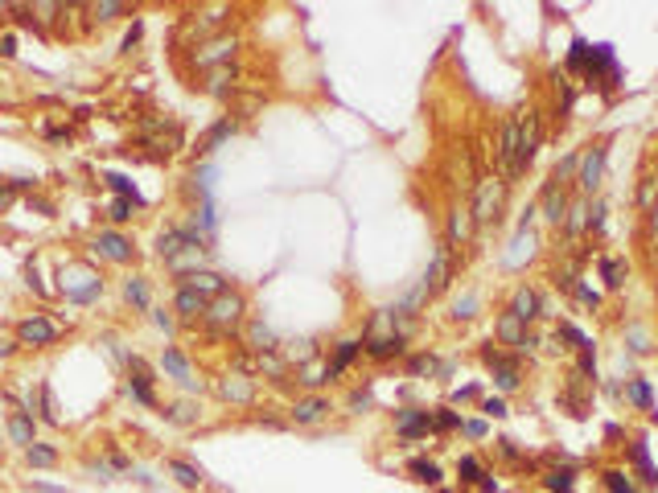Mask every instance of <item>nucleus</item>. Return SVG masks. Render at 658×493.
<instances>
[{
  "mask_svg": "<svg viewBox=\"0 0 658 493\" xmlns=\"http://www.w3.org/2000/svg\"><path fill=\"white\" fill-rule=\"evenodd\" d=\"M239 317H243V296H235V292H218V300L206 305V321H210L214 329L239 325Z\"/></svg>",
  "mask_w": 658,
  "mask_h": 493,
  "instance_id": "1",
  "label": "nucleus"
},
{
  "mask_svg": "<svg viewBox=\"0 0 658 493\" xmlns=\"http://www.w3.org/2000/svg\"><path fill=\"white\" fill-rule=\"evenodd\" d=\"M498 206H502V181H494V177L477 181V197H473V210H469L473 222H490Z\"/></svg>",
  "mask_w": 658,
  "mask_h": 493,
  "instance_id": "2",
  "label": "nucleus"
},
{
  "mask_svg": "<svg viewBox=\"0 0 658 493\" xmlns=\"http://www.w3.org/2000/svg\"><path fill=\"white\" fill-rule=\"evenodd\" d=\"M518 123L522 119L510 116L502 123V140H498V161L506 169V177H518Z\"/></svg>",
  "mask_w": 658,
  "mask_h": 493,
  "instance_id": "3",
  "label": "nucleus"
},
{
  "mask_svg": "<svg viewBox=\"0 0 658 493\" xmlns=\"http://www.w3.org/2000/svg\"><path fill=\"white\" fill-rule=\"evenodd\" d=\"M54 337H58V325L49 317H25L17 325V341L21 346H49Z\"/></svg>",
  "mask_w": 658,
  "mask_h": 493,
  "instance_id": "4",
  "label": "nucleus"
},
{
  "mask_svg": "<svg viewBox=\"0 0 658 493\" xmlns=\"http://www.w3.org/2000/svg\"><path fill=\"white\" fill-rule=\"evenodd\" d=\"M535 152H539V116L527 111V119L518 123V173L535 161Z\"/></svg>",
  "mask_w": 658,
  "mask_h": 493,
  "instance_id": "5",
  "label": "nucleus"
},
{
  "mask_svg": "<svg viewBox=\"0 0 658 493\" xmlns=\"http://www.w3.org/2000/svg\"><path fill=\"white\" fill-rule=\"evenodd\" d=\"M395 427H400V436H407V440H420V436H428V427H432V415L403 407V411H395Z\"/></svg>",
  "mask_w": 658,
  "mask_h": 493,
  "instance_id": "6",
  "label": "nucleus"
},
{
  "mask_svg": "<svg viewBox=\"0 0 658 493\" xmlns=\"http://www.w3.org/2000/svg\"><path fill=\"white\" fill-rule=\"evenodd\" d=\"M95 251L107 255V259H116V263H124V259H132V243L124 235H116V231H103V235L95 238Z\"/></svg>",
  "mask_w": 658,
  "mask_h": 493,
  "instance_id": "7",
  "label": "nucleus"
},
{
  "mask_svg": "<svg viewBox=\"0 0 658 493\" xmlns=\"http://www.w3.org/2000/svg\"><path fill=\"white\" fill-rule=\"evenodd\" d=\"M481 358H486L494 370H498V387H502V391H515V387H518V366H515V362H510V358H502L498 350H490V346H486V353H481Z\"/></svg>",
  "mask_w": 658,
  "mask_h": 493,
  "instance_id": "8",
  "label": "nucleus"
},
{
  "mask_svg": "<svg viewBox=\"0 0 658 493\" xmlns=\"http://www.w3.org/2000/svg\"><path fill=\"white\" fill-rule=\"evenodd\" d=\"M601 169H605V148H588L585 161H580V185L597 189L601 185Z\"/></svg>",
  "mask_w": 658,
  "mask_h": 493,
  "instance_id": "9",
  "label": "nucleus"
},
{
  "mask_svg": "<svg viewBox=\"0 0 658 493\" xmlns=\"http://www.w3.org/2000/svg\"><path fill=\"white\" fill-rule=\"evenodd\" d=\"M181 280H186V288L202 292V296H218V292H227L222 276H214V272H189V276H181Z\"/></svg>",
  "mask_w": 658,
  "mask_h": 493,
  "instance_id": "10",
  "label": "nucleus"
},
{
  "mask_svg": "<svg viewBox=\"0 0 658 493\" xmlns=\"http://www.w3.org/2000/svg\"><path fill=\"white\" fill-rule=\"evenodd\" d=\"M498 337H502L506 346H518V350H527V346H531V337L522 333V321H518L515 312H506V317L498 321Z\"/></svg>",
  "mask_w": 658,
  "mask_h": 493,
  "instance_id": "11",
  "label": "nucleus"
},
{
  "mask_svg": "<svg viewBox=\"0 0 658 493\" xmlns=\"http://www.w3.org/2000/svg\"><path fill=\"white\" fill-rule=\"evenodd\" d=\"M231 49H235V42H231V37H218V42H210V46L193 49V62H198V66H214V62L231 58Z\"/></svg>",
  "mask_w": 658,
  "mask_h": 493,
  "instance_id": "12",
  "label": "nucleus"
},
{
  "mask_svg": "<svg viewBox=\"0 0 658 493\" xmlns=\"http://www.w3.org/2000/svg\"><path fill=\"white\" fill-rule=\"evenodd\" d=\"M510 312H515L522 325H527V321H535V317H539V296H535L531 288H518V292H515V305H510Z\"/></svg>",
  "mask_w": 658,
  "mask_h": 493,
  "instance_id": "13",
  "label": "nucleus"
},
{
  "mask_svg": "<svg viewBox=\"0 0 658 493\" xmlns=\"http://www.w3.org/2000/svg\"><path fill=\"white\" fill-rule=\"evenodd\" d=\"M8 436H13V444H33V415L29 411H17L13 420H8Z\"/></svg>",
  "mask_w": 658,
  "mask_h": 493,
  "instance_id": "14",
  "label": "nucleus"
},
{
  "mask_svg": "<svg viewBox=\"0 0 658 493\" xmlns=\"http://www.w3.org/2000/svg\"><path fill=\"white\" fill-rule=\"evenodd\" d=\"M354 358H358V341H342V346H337V353H333V362L325 366V382H329V378H337V375H342V370L350 366Z\"/></svg>",
  "mask_w": 658,
  "mask_h": 493,
  "instance_id": "15",
  "label": "nucleus"
},
{
  "mask_svg": "<svg viewBox=\"0 0 658 493\" xmlns=\"http://www.w3.org/2000/svg\"><path fill=\"white\" fill-rule=\"evenodd\" d=\"M325 411H329L325 399H301L297 407H292V420H297V423H317Z\"/></svg>",
  "mask_w": 658,
  "mask_h": 493,
  "instance_id": "16",
  "label": "nucleus"
},
{
  "mask_svg": "<svg viewBox=\"0 0 658 493\" xmlns=\"http://www.w3.org/2000/svg\"><path fill=\"white\" fill-rule=\"evenodd\" d=\"M177 312H181V317H202V312H206V296L193 292V288H181V292H177Z\"/></svg>",
  "mask_w": 658,
  "mask_h": 493,
  "instance_id": "17",
  "label": "nucleus"
},
{
  "mask_svg": "<svg viewBox=\"0 0 658 493\" xmlns=\"http://www.w3.org/2000/svg\"><path fill=\"white\" fill-rule=\"evenodd\" d=\"M169 473H173L186 489H198V485L206 481V477H202V469H198V465H189V461H169Z\"/></svg>",
  "mask_w": 658,
  "mask_h": 493,
  "instance_id": "18",
  "label": "nucleus"
},
{
  "mask_svg": "<svg viewBox=\"0 0 658 493\" xmlns=\"http://www.w3.org/2000/svg\"><path fill=\"white\" fill-rule=\"evenodd\" d=\"M400 350H403L400 333H391V337H371V341H366V353H371V358H391V353H400Z\"/></svg>",
  "mask_w": 658,
  "mask_h": 493,
  "instance_id": "19",
  "label": "nucleus"
},
{
  "mask_svg": "<svg viewBox=\"0 0 658 493\" xmlns=\"http://www.w3.org/2000/svg\"><path fill=\"white\" fill-rule=\"evenodd\" d=\"M473 231V214L469 210H453V218H448V238L453 243H465Z\"/></svg>",
  "mask_w": 658,
  "mask_h": 493,
  "instance_id": "20",
  "label": "nucleus"
},
{
  "mask_svg": "<svg viewBox=\"0 0 658 493\" xmlns=\"http://www.w3.org/2000/svg\"><path fill=\"white\" fill-rule=\"evenodd\" d=\"M164 370H169L173 378H181L186 387H193V375H189V362H186V358H181L177 350H164Z\"/></svg>",
  "mask_w": 658,
  "mask_h": 493,
  "instance_id": "21",
  "label": "nucleus"
},
{
  "mask_svg": "<svg viewBox=\"0 0 658 493\" xmlns=\"http://www.w3.org/2000/svg\"><path fill=\"white\" fill-rule=\"evenodd\" d=\"M231 132H235V123H231V119H218V123H214L210 132H206V140H202V148H198V152H214V148H218V144L227 140Z\"/></svg>",
  "mask_w": 658,
  "mask_h": 493,
  "instance_id": "22",
  "label": "nucleus"
},
{
  "mask_svg": "<svg viewBox=\"0 0 658 493\" xmlns=\"http://www.w3.org/2000/svg\"><path fill=\"white\" fill-rule=\"evenodd\" d=\"M25 456H29V465H33V469H49V465L58 461V452H54L49 444H37V440L25 448Z\"/></svg>",
  "mask_w": 658,
  "mask_h": 493,
  "instance_id": "23",
  "label": "nucleus"
},
{
  "mask_svg": "<svg viewBox=\"0 0 658 493\" xmlns=\"http://www.w3.org/2000/svg\"><path fill=\"white\" fill-rule=\"evenodd\" d=\"M626 399L634 403V407H642V411H650V407H654V399H650V387H646L642 378H634V382L626 387Z\"/></svg>",
  "mask_w": 658,
  "mask_h": 493,
  "instance_id": "24",
  "label": "nucleus"
},
{
  "mask_svg": "<svg viewBox=\"0 0 658 493\" xmlns=\"http://www.w3.org/2000/svg\"><path fill=\"white\" fill-rule=\"evenodd\" d=\"M218 391H222L227 399H235V403H247V399H251V382H247V378H227Z\"/></svg>",
  "mask_w": 658,
  "mask_h": 493,
  "instance_id": "25",
  "label": "nucleus"
},
{
  "mask_svg": "<svg viewBox=\"0 0 658 493\" xmlns=\"http://www.w3.org/2000/svg\"><path fill=\"white\" fill-rule=\"evenodd\" d=\"M543 210H547V218H551V222H560V218H564V193H560L556 185L543 193Z\"/></svg>",
  "mask_w": 658,
  "mask_h": 493,
  "instance_id": "26",
  "label": "nucleus"
},
{
  "mask_svg": "<svg viewBox=\"0 0 658 493\" xmlns=\"http://www.w3.org/2000/svg\"><path fill=\"white\" fill-rule=\"evenodd\" d=\"M630 452H634V461H638V469H642V477L654 485V481H658V469L650 465V452H646V444H630Z\"/></svg>",
  "mask_w": 658,
  "mask_h": 493,
  "instance_id": "27",
  "label": "nucleus"
},
{
  "mask_svg": "<svg viewBox=\"0 0 658 493\" xmlns=\"http://www.w3.org/2000/svg\"><path fill=\"white\" fill-rule=\"evenodd\" d=\"M412 477L424 481V485H436V481H441V469H436L432 461H412Z\"/></svg>",
  "mask_w": 658,
  "mask_h": 493,
  "instance_id": "28",
  "label": "nucleus"
},
{
  "mask_svg": "<svg viewBox=\"0 0 658 493\" xmlns=\"http://www.w3.org/2000/svg\"><path fill=\"white\" fill-rule=\"evenodd\" d=\"M588 42H580V37H576V42H572V54H568V66H572V71H588Z\"/></svg>",
  "mask_w": 658,
  "mask_h": 493,
  "instance_id": "29",
  "label": "nucleus"
},
{
  "mask_svg": "<svg viewBox=\"0 0 658 493\" xmlns=\"http://www.w3.org/2000/svg\"><path fill=\"white\" fill-rule=\"evenodd\" d=\"M457 473H461V481H469V485H477V481H486V473H481V465H477L473 456H461V465H457Z\"/></svg>",
  "mask_w": 658,
  "mask_h": 493,
  "instance_id": "30",
  "label": "nucleus"
},
{
  "mask_svg": "<svg viewBox=\"0 0 658 493\" xmlns=\"http://www.w3.org/2000/svg\"><path fill=\"white\" fill-rule=\"evenodd\" d=\"M124 296H128L136 308H144V305H148V288H144V280H128V284H124Z\"/></svg>",
  "mask_w": 658,
  "mask_h": 493,
  "instance_id": "31",
  "label": "nucleus"
},
{
  "mask_svg": "<svg viewBox=\"0 0 658 493\" xmlns=\"http://www.w3.org/2000/svg\"><path fill=\"white\" fill-rule=\"evenodd\" d=\"M107 185L116 189L119 197H132V202H140V197H136V185H132L128 177H119V173H107Z\"/></svg>",
  "mask_w": 658,
  "mask_h": 493,
  "instance_id": "32",
  "label": "nucleus"
},
{
  "mask_svg": "<svg viewBox=\"0 0 658 493\" xmlns=\"http://www.w3.org/2000/svg\"><path fill=\"white\" fill-rule=\"evenodd\" d=\"M547 489L551 493H568L572 489V469H556L551 477H547Z\"/></svg>",
  "mask_w": 658,
  "mask_h": 493,
  "instance_id": "33",
  "label": "nucleus"
},
{
  "mask_svg": "<svg viewBox=\"0 0 658 493\" xmlns=\"http://www.w3.org/2000/svg\"><path fill=\"white\" fill-rule=\"evenodd\" d=\"M605 485H609V493H638L630 481H626V473H605Z\"/></svg>",
  "mask_w": 658,
  "mask_h": 493,
  "instance_id": "34",
  "label": "nucleus"
},
{
  "mask_svg": "<svg viewBox=\"0 0 658 493\" xmlns=\"http://www.w3.org/2000/svg\"><path fill=\"white\" fill-rule=\"evenodd\" d=\"M132 206H140V202H132V197H116V202H112V218H116V222H124V218H132Z\"/></svg>",
  "mask_w": 658,
  "mask_h": 493,
  "instance_id": "35",
  "label": "nucleus"
},
{
  "mask_svg": "<svg viewBox=\"0 0 658 493\" xmlns=\"http://www.w3.org/2000/svg\"><path fill=\"white\" fill-rule=\"evenodd\" d=\"M601 272H605V280H609V288H617V284H621V272H626V267H621L617 259H605V263H601Z\"/></svg>",
  "mask_w": 658,
  "mask_h": 493,
  "instance_id": "36",
  "label": "nucleus"
},
{
  "mask_svg": "<svg viewBox=\"0 0 658 493\" xmlns=\"http://www.w3.org/2000/svg\"><path fill=\"white\" fill-rule=\"evenodd\" d=\"M42 420L58 423V407H54V395H49V387H42Z\"/></svg>",
  "mask_w": 658,
  "mask_h": 493,
  "instance_id": "37",
  "label": "nucleus"
},
{
  "mask_svg": "<svg viewBox=\"0 0 658 493\" xmlns=\"http://www.w3.org/2000/svg\"><path fill=\"white\" fill-rule=\"evenodd\" d=\"M457 415H453V411H448V407H441V411H436V415H432V427H441V432H448V427H457Z\"/></svg>",
  "mask_w": 658,
  "mask_h": 493,
  "instance_id": "38",
  "label": "nucleus"
},
{
  "mask_svg": "<svg viewBox=\"0 0 658 493\" xmlns=\"http://www.w3.org/2000/svg\"><path fill=\"white\" fill-rule=\"evenodd\" d=\"M164 415H169V420H173V423H189V420H193V411H189L186 403H177V407H169Z\"/></svg>",
  "mask_w": 658,
  "mask_h": 493,
  "instance_id": "39",
  "label": "nucleus"
},
{
  "mask_svg": "<svg viewBox=\"0 0 658 493\" xmlns=\"http://www.w3.org/2000/svg\"><path fill=\"white\" fill-rule=\"evenodd\" d=\"M119 13H124V4H95V17H99V21H112Z\"/></svg>",
  "mask_w": 658,
  "mask_h": 493,
  "instance_id": "40",
  "label": "nucleus"
},
{
  "mask_svg": "<svg viewBox=\"0 0 658 493\" xmlns=\"http://www.w3.org/2000/svg\"><path fill=\"white\" fill-rule=\"evenodd\" d=\"M424 370L432 375V370H436V358H416V362H412V375H424Z\"/></svg>",
  "mask_w": 658,
  "mask_h": 493,
  "instance_id": "41",
  "label": "nucleus"
},
{
  "mask_svg": "<svg viewBox=\"0 0 658 493\" xmlns=\"http://www.w3.org/2000/svg\"><path fill=\"white\" fill-rule=\"evenodd\" d=\"M481 411H486V415H506V403L502 399H486L481 403Z\"/></svg>",
  "mask_w": 658,
  "mask_h": 493,
  "instance_id": "42",
  "label": "nucleus"
},
{
  "mask_svg": "<svg viewBox=\"0 0 658 493\" xmlns=\"http://www.w3.org/2000/svg\"><path fill=\"white\" fill-rule=\"evenodd\" d=\"M112 461H116V469H128V461H124L119 452H112ZM95 473H99V477H107V473H112V465H95Z\"/></svg>",
  "mask_w": 658,
  "mask_h": 493,
  "instance_id": "43",
  "label": "nucleus"
},
{
  "mask_svg": "<svg viewBox=\"0 0 658 493\" xmlns=\"http://www.w3.org/2000/svg\"><path fill=\"white\" fill-rule=\"evenodd\" d=\"M0 54H4V58H13V54H17V37H13V33H8V37H0Z\"/></svg>",
  "mask_w": 658,
  "mask_h": 493,
  "instance_id": "44",
  "label": "nucleus"
},
{
  "mask_svg": "<svg viewBox=\"0 0 658 493\" xmlns=\"http://www.w3.org/2000/svg\"><path fill=\"white\" fill-rule=\"evenodd\" d=\"M465 432H469L473 440H481V436H486V423H481V420H473V423H465Z\"/></svg>",
  "mask_w": 658,
  "mask_h": 493,
  "instance_id": "45",
  "label": "nucleus"
},
{
  "mask_svg": "<svg viewBox=\"0 0 658 493\" xmlns=\"http://www.w3.org/2000/svg\"><path fill=\"white\" fill-rule=\"evenodd\" d=\"M136 37H140V25H132V29H128V37H124V49H132V42H136Z\"/></svg>",
  "mask_w": 658,
  "mask_h": 493,
  "instance_id": "46",
  "label": "nucleus"
},
{
  "mask_svg": "<svg viewBox=\"0 0 658 493\" xmlns=\"http://www.w3.org/2000/svg\"><path fill=\"white\" fill-rule=\"evenodd\" d=\"M8 197H13V193H8V189H0V206H4V202H8Z\"/></svg>",
  "mask_w": 658,
  "mask_h": 493,
  "instance_id": "47",
  "label": "nucleus"
}]
</instances>
